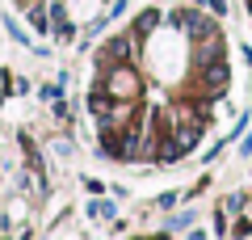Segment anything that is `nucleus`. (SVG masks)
<instances>
[{
  "instance_id": "5",
  "label": "nucleus",
  "mask_w": 252,
  "mask_h": 240,
  "mask_svg": "<svg viewBox=\"0 0 252 240\" xmlns=\"http://www.w3.org/2000/svg\"><path fill=\"white\" fill-rule=\"evenodd\" d=\"M156 21H160V13H156V9H147V13H143V17H139V30H152V26H156Z\"/></svg>"
},
{
  "instance_id": "7",
  "label": "nucleus",
  "mask_w": 252,
  "mask_h": 240,
  "mask_svg": "<svg viewBox=\"0 0 252 240\" xmlns=\"http://www.w3.org/2000/svg\"><path fill=\"white\" fill-rule=\"evenodd\" d=\"M26 190H34V194H42V177H38V173H26Z\"/></svg>"
},
{
  "instance_id": "8",
  "label": "nucleus",
  "mask_w": 252,
  "mask_h": 240,
  "mask_svg": "<svg viewBox=\"0 0 252 240\" xmlns=\"http://www.w3.org/2000/svg\"><path fill=\"white\" fill-rule=\"evenodd\" d=\"M89 215H93V219H97V215L105 219V215H109V202H93V206H89Z\"/></svg>"
},
{
  "instance_id": "1",
  "label": "nucleus",
  "mask_w": 252,
  "mask_h": 240,
  "mask_svg": "<svg viewBox=\"0 0 252 240\" xmlns=\"http://www.w3.org/2000/svg\"><path fill=\"white\" fill-rule=\"evenodd\" d=\"M135 93H139V80L126 68H118L114 76H109V97H135Z\"/></svg>"
},
{
  "instance_id": "2",
  "label": "nucleus",
  "mask_w": 252,
  "mask_h": 240,
  "mask_svg": "<svg viewBox=\"0 0 252 240\" xmlns=\"http://www.w3.org/2000/svg\"><path fill=\"white\" fill-rule=\"evenodd\" d=\"M198 135H202L198 122H181V131H177V148H181V152L193 148V143H198Z\"/></svg>"
},
{
  "instance_id": "3",
  "label": "nucleus",
  "mask_w": 252,
  "mask_h": 240,
  "mask_svg": "<svg viewBox=\"0 0 252 240\" xmlns=\"http://www.w3.org/2000/svg\"><path fill=\"white\" fill-rule=\"evenodd\" d=\"M206 84H210V89H215V93H219V89H223V84H227V68H223V63H219V59H215V63H206Z\"/></svg>"
},
{
  "instance_id": "4",
  "label": "nucleus",
  "mask_w": 252,
  "mask_h": 240,
  "mask_svg": "<svg viewBox=\"0 0 252 240\" xmlns=\"http://www.w3.org/2000/svg\"><path fill=\"white\" fill-rule=\"evenodd\" d=\"M89 110H93V114H109V97L93 93V97H89Z\"/></svg>"
},
{
  "instance_id": "6",
  "label": "nucleus",
  "mask_w": 252,
  "mask_h": 240,
  "mask_svg": "<svg viewBox=\"0 0 252 240\" xmlns=\"http://www.w3.org/2000/svg\"><path fill=\"white\" fill-rule=\"evenodd\" d=\"M109 55H114V59H122V55H126V38H114V42H109Z\"/></svg>"
}]
</instances>
